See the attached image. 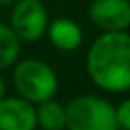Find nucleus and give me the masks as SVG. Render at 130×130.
I'll return each instance as SVG.
<instances>
[{
  "instance_id": "obj_9",
  "label": "nucleus",
  "mask_w": 130,
  "mask_h": 130,
  "mask_svg": "<svg viewBox=\"0 0 130 130\" xmlns=\"http://www.w3.org/2000/svg\"><path fill=\"white\" fill-rule=\"evenodd\" d=\"M22 52V41L7 23L0 22V71L11 68Z\"/></svg>"
},
{
  "instance_id": "obj_4",
  "label": "nucleus",
  "mask_w": 130,
  "mask_h": 130,
  "mask_svg": "<svg viewBox=\"0 0 130 130\" xmlns=\"http://www.w3.org/2000/svg\"><path fill=\"white\" fill-rule=\"evenodd\" d=\"M48 11L41 0H16L11 6L9 27L22 43L39 41L48 29Z\"/></svg>"
},
{
  "instance_id": "obj_3",
  "label": "nucleus",
  "mask_w": 130,
  "mask_h": 130,
  "mask_svg": "<svg viewBox=\"0 0 130 130\" xmlns=\"http://www.w3.org/2000/svg\"><path fill=\"white\" fill-rule=\"evenodd\" d=\"M116 107L98 94H78L66 103V130H116Z\"/></svg>"
},
{
  "instance_id": "obj_5",
  "label": "nucleus",
  "mask_w": 130,
  "mask_h": 130,
  "mask_svg": "<svg viewBox=\"0 0 130 130\" xmlns=\"http://www.w3.org/2000/svg\"><path fill=\"white\" fill-rule=\"evenodd\" d=\"M91 23L102 32L130 29V0H93L87 7Z\"/></svg>"
},
{
  "instance_id": "obj_11",
  "label": "nucleus",
  "mask_w": 130,
  "mask_h": 130,
  "mask_svg": "<svg viewBox=\"0 0 130 130\" xmlns=\"http://www.w3.org/2000/svg\"><path fill=\"white\" fill-rule=\"evenodd\" d=\"M6 94H7V84H6V80L2 77V71H0V100H2Z\"/></svg>"
},
{
  "instance_id": "obj_10",
  "label": "nucleus",
  "mask_w": 130,
  "mask_h": 130,
  "mask_svg": "<svg viewBox=\"0 0 130 130\" xmlns=\"http://www.w3.org/2000/svg\"><path fill=\"white\" fill-rule=\"evenodd\" d=\"M116 121H118L119 128L130 130V96L125 98L121 103H118V107H116Z\"/></svg>"
},
{
  "instance_id": "obj_2",
  "label": "nucleus",
  "mask_w": 130,
  "mask_h": 130,
  "mask_svg": "<svg viewBox=\"0 0 130 130\" xmlns=\"http://www.w3.org/2000/svg\"><path fill=\"white\" fill-rule=\"evenodd\" d=\"M11 77L16 94L34 105L54 98L59 89V78L55 70L38 57L16 61L13 64Z\"/></svg>"
},
{
  "instance_id": "obj_12",
  "label": "nucleus",
  "mask_w": 130,
  "mask_h": 130,
  "mask_svg": "<svg viewBox=\"0 0 130 130\" xmlns=\"http://www.w3.org/2000/svg\"><path fill=\"white\" fill-rule=\"evenodd\" d=\"M16 0H0V7H11Z\"/></svg>"
},
{
  "instance_id": "obj_6",
  "label": "nucleus",
  "mask_w": 130,
  "mask_h": 130,
  "mask_svg": "<svg viewBox=\"0 0 130 130\" xmlns=\"http://www.w3.org/2000/svg\"><path fill=\"white\" fill-rule=\"evenodd\" d=\"M36 105L14 94L0 100V130H36Z\"/></svg>"
},
{
  "instance_id": "obj_14",
  "label": "nucleus",
  "mask_w": 130,
  "mask_h": 130,
  "mask_svg": "<svg viewBox=\"0 0 130 130\" xmlns=\"http://www.w3.org/2000/svg\"><path fill=\"white\" fill-rule=\"evenodd\" d=\"M128 32H130V29H128Z\"/></svg>"
},
{
  "instance_id": "obj_8",
  "label": "nucleus",
  "mask_w": 130,
  "mask_h": 130,
  "mask_svg": "<svg viewBox=\"0 0 130 130\" xmlns=\"http://www.w3.org/2000/svg\"><path fill=\"white\" fill-rule=\"evenodd\" d=\"M36 119L41 130H66V105L55 98L36 103Z\"/></svg>"
},
{
  "instance_id": "obj_13",
  "label": "nucleus",
  "mask_w": 130,
  "mask_h": 130,
  "mask_svg": "<svg viewBox=\"0 0 130 130\" xmlns=\"http://www.w3.org/2000/svg\"><path fill=\"white\" fill-rule=\"evenodd\" d=\"M116 130H126V128H119V126H118V128H116Z\"/></svg>"
},
{
  "instance_id": "obj_1",
  "label": "nucleus",
  "mask_w": 130,
  "mask_h": 130,
  "mask_svg": "<svg viewBox=\"0 0 130 130\" xmlns=\"http://www.w3.org/2000/svg\"><path fill=\"white\" fill-rule=\"evenodd\" d=\"M91 82L107 93L130 91V32H102L86 55Z\"/></svg>"
},
{
  "instance_id": "obj_7",
  "label": "nucleus",
  "mask_w": 130,
  "mask_h": 130,
  "mask_svg": "<svg viewBox=\"0 0 130 130\" xmlns=\"http://www.w3.org/2000/svg\"><path fill=\"white\" fill-rule=\"evenodd\" d=\"M48 41L61 52H73L84 41V32L80 25L70 18H55L48 23L46 34Z\"/></svg>"
}]
</instances>
